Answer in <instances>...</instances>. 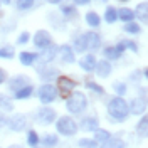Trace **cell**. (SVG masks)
<instances>
[{
  "label": "cell",
  "mask_w": 148,
  "mask_h": 148,
  "mask_svg": "<svg viewBox=\"0 0 148 148\" xmlns=\"http://www.w3.org/2000/svg\"><path fill=\"white\" fill-rule=\"evenodd\" d=\"M32 94H34V86H32V84H27V86L17 89V91H14V98H15L17 101H22V99H29Z\"/></svg>",
  "instance_id": "ac0fdd59"
},
{
  "label": "cell",
  "mask_w": 148,
  "mask_h": 148,
  "mask_svg": "<svg viewBox=\"0 0 148 148\" xmlns=\"http://www.w3.org/2000/svg\"><path fill=\"white\" fill-rule=\"evenodd\" d=\"M77 126L83 130L84 133H92L96 128H99V118H98V116H94V114L84 116L83 120L79 121V125H77Z\"/></svg>",
  "instance_id": "9c48e42d"
},
{
  "label": "cell",
  "mask_w": 148,
  "mask_h": 148,
  "mask_svg": "<svg viewBox=\"0 0 148 148\" xmlns=\"http://www.w3.org/2000/svg\"><path fill=\"white\" fill-rule=\"evenodd\" d=\"M66 110L71 114H83L88 110V96L83 91H73L66 98Z\"/></svg>",
  "instance_id": "7a4b0ae2"
},
{
  "label": "cell",
  "mask_w": 148,
  "mask_h": 148,
  "mask_svg": "<svg viewBox=\"0 0 148 148\" xmlns=\"http://www.w3.org/2000/svg\"><path fill=\"white\" fill-rule=\"evenodd\" d=\"M56 130L59 135L62 136H74L77 131H79V126H77V121L74 120L73 116L69 114H64V116H59L56 118Z\"/></svg>",
  "instance_id": "3957f363"
},
{
  "label": "cell",
  "mask_w": 148,
  "mask_h": 148,
  "mask_svg": "<svg viewBox=\"0 0 148 148\" xmlns=\"http://www.w3.org/2000/svg\"><path fill=\"white\" fill-rule=\"evenodd\" d=\"M126 147L128 145H126L125 140L118 138V136H110L106 141H103L99 148H126Z\"/></svg>",
  "instance_id": "e0dca14e"
},
{
  "label": "cell",
  "mask_w": 148,
  "mask_h": 148,
  "mask_svg": "<svg viewBox=\"0 0 148 148\" xmlns=\"http://www.w3.org/2000/svg\"><path fill=\"white\" fill-rule=\"evenodd\" d=\"M79 66H81V69H83L84 73H91V71H94V66H96V57H94V54L83 56V59L79 61Z\"/></svg>",
  "instance_id": "2e32d148"
},
{
  "label": "cell",
  "mask_w": 148,
  "mask_h": 148,
  "mask_svg": "<svg viewBox=\"0 0 148 148\" xmlns=\"http://www.w3.org/2000/svg\"><path fill=\"white\" fill-rule=\"evenodd\" d=\"M56 79H57V86H56L57 94L62 96V98H67L73 92L74 88L77 86V83L74 79H71V77H67V76H57Z\"/></svg>",
  "instance_id": "5b68a950"
},
{
  "label": "cell",
  "mask_w": 148,
  "mask_h": 148,
  "mask_svg": "<svg viewBox=\"0 0 148 148\" xmlns=\"http://www.w3.org/2000/svg\"><path fill=\"white\" fill-rule=\"evenodd\" d=\"M49 44H52V37L47 30H37L36 36H34V46L37 49H44Z\"/></svg>",
  "instance_id": "7c38bea8"
},
{
  "label": "cell",
  "mask_w": 148,
  "mask_h": 148,
  "mask_svg": "<svg viewBox=\"0 0 148 148\" xmlns=\"http://www.w3.org/2000/svg\"><path fill=\"white\" fill-rule=\"evenodd\" d=\"M128 108H130V114H145L147 111V98L145 96H136L133 98L131 103H128Z\"/></svg>",
  "instance_id": "ba28073f"
},
{
  "label": "cell",
  "mask_w": 148,
  "mask_h": 148,
  "mask_svg": "<svg viewBox=\"0 0 148 148\" xmlns=\"http://www.w3.org/2000/svg\"><path fill=\"white\" fill-rule=\"evenodd\" d=\"M108 116L111 120L118 121V123H123V121L128 120L130 116V108L128 103L123 96H114L110 103H108Z\"/></svg>",
  "instance_id": "6da1fadb"
},
{
  "label": "cell",
  "mask_w": 148,
  "mask_h": 148,
  "mask_svg": "<svg viewBox=\"0 0 148 148\" xmlns=\"http://www.w3.org/2000/svg\"><path fill=\"white\" fill-rule=\"evenodd\" d=\"M84 51H88V47H86V39H84V34H83V36H79L74 40V52H81L83 54Z\"/></svg>",
  "instance_id": "f1b7e54d"
},
{
  "label": "cell",
  "mask_w": 148,
  "mask_h": 148,
  "mask_svg": "<svg viewBox=\"0 0 148 148\" xmlns=\"http://www.w3.org/2000/svg\"><path fill=\"white\" fill-rule=\"evenodd\" d=\"M0 110L2 111H14V101L10 99L7 94H2L0 92Z\"/></svg>",
  "instance_id": "603a6c76"
},
{
  "label": "cell",
  "mask_w": 148,
  "mask_h": 148,
  "mask_svg": "<svg viewBox=\"0 0 148 148\" xmlns=\"http://www.w3.org/2000/svg\"><path fill=\"white\" fill-rule=\"evenodd\" d=\"M39 143H42L46 148H52V147H56V145L59 143V136H57V135H51V133H49V135H44V138L40 140Z\"/></svg>",
  "instance_id": "484cf974"
},
{
  "label": "cell",
  "mask_w": 148,
  "mask_h": 148,
  "mask_svg": "<svg viewBox=\"0 0 148 148\" xmlns=\"http://www.w3.org/2000/svg\"><path fill=\"white\" fill-rule=\"evenodd\" d=\"M136 133H138L140 138H143V140L148 136V118L145 116V114H143L141 120L136 123Z\"/></svg>",
  "instance_id": "ffe728a7"
},
{
  "label": "cell",
  "mask_w": 148,
  "mask_h": 148,
  "mask_svg": "<svg viewBox=\"0 0 148 148\" xmlns=\"http://www.w3.org/2000/svg\"><path fill=\"white\" fill-rule=\"evenodd\" d=\"M0 5H2V0H0Z\"/></svg>",
  "instance_id": "c3c4849f"
},
{
  "label": "cell",
  "mask_w": 148,
  "mask_h": 148,
  "mask_svg": "<svg viewBox=\"0 0 148 148\" xmlns=\"http://www.w3.org/2000/svg\"><path fill=\"white\" fill-rule=\"evenodd\" d=\"M86 88H88V89H91L92 92H96V94H99V96H104V88H103L101 84L92 83V81H88V83H86Z\"/></svg>",
  "instance_id": "d6a6232c"
},
{
  "label": "cell",
  "mask_w": 148,
  "mask_h": 148,
  "mask_svg": "<svg viewBox=\"0 0 148 148\" xmlns=\"http://www.w3.org/2000/svg\"><path fill=\"white\" fill-rule=\"evenodd\" d=\"M92 133H94V138L92 140L98 141V143H103V141H106V140L111 136V133L108 131V130H104V128H96Z\"/></svg>",
  "instance_id": "cb8c5ba5"
},
{
  "label": "cell",
  "mask_w": 148,
  "mask_h": 148,
  "mask_svg": "<svg viewBox=\"0 0 148 148\" xmlns=\"http://www.w3.org/2000/svg\"><path fill=\"white\" fill-rule=\"evenodd\" d=\"M103 54H104V57H106V61H116V59H120V52H118V51H116V49H114V47H106V49H104V51H103Z\"/></svg>",
  "instance_id": "4dcf8cb0"
},
{
  "label": "cell",
  "mask_w": 148,
  "mask_h": 148,
  "mask_svg": "<svg viewBox=\"0 0 148 148\" xmlns=\"http://www.w3.org/2000/svg\"><path fill=\"white\" fill-rule=\"evenodd\" d=\"M7 126H9L10 131L20 133V131H24L27 128V116L24 113H15V114H12L7 120Z\"/></svg>",
  "instance_id": "52a82bcc"
},
{
  "label": "cell",
  "mask_w": 148,
  "mask_h": 148,
  "mask_svg": "<svg viewBox=\"0 0 148 148\" xmlns=\"http://www.w3.org/2000/svg\"><path fill=\"white\" fill-rule=\"evenodd\" d=\"M135 17H136L135 12H133L131 9H128V7H123L121 10H118V18L123 20L125 24H126V22H133V18Z\"/></svg>",
  "instance_id": "7402d4cb"
},
{
  "label": "cell",
  "mask_w": 148,
  "mask_h": 148,
  "mask_svg": "<svg viewBox=\"0 0 148 148\" xmlns=\"http://www.w3.org/2000/svg\"><path fill=\"white\" fill-rule=\"evenodd\" d=\"M29 40H30V34H29V32H22V34L17 37V44H27Z\"/></svg>",
  "instance_id": "ab89813d"
},
{
  "label": "cell",
  "mask_w": 148,
  "mask_h": 148,
  "mask_svg": "<svg viewBox=\"0 0 148 148\" xmlns=\"http://www.w3.org/2000/svg\"><path fill=\"white\" fill-rule=\"evenodd\" d=\"M89 2H91V0H74V3H76V5H88Z\"/></svg>",
  "instance_id": "7bdbcfd3"
},
{
  "label": "cell",
  "mask_w": 148,
  "mask_h": 148,
  "mask_svg": "<svg viewBox=\"0 0 148 148\" xmlns=\"http://www.w3.org/2000/svg\"><path fill=\"white\" fill-rule=\"evenodd\" d=\"M7 116L3 114V111H0V128H3V126H7Z\"/></svg>",
  "instance_id": "60d3db41"
},
{
  "label": "cell",
  "mask_w": 148,
  "mask_h": 148,
  "mask_svg": "<svg viewBox=\"0 0 148 148\" xmlns=\"http://www.w3.org/2000/svg\"><path fill=\"white\" fill-rule=\"evenodd\" d=\"M5 81H7V73H5V69L0 67V86L5 83Z\"/></svg>",
  "instance_id": "b9f144b4"
},
{
  "label": "cell",
  "mask_w": 148,
  "mask_h": 148,
  "mask_svg": "<svg viewBox=\"0 0 148 148\" xmlns=\"http://www.w3.org/2000/svg\"><path fill=\"white\" fill-rule=\"evenodd\" d=\"M57 51H59V47L56 46V44H49L47 47L42 49V52H40V54H37V59H40L44 64L52 62L56 57H57Z\"/></svg>",
  "instance_id": "8fae6325"
},
{
  "label": "cell",
  "mask_w": 148,
  "mask_h": 148,
  "mask_svg": "<svg viewBox=\"0 0 148 148\" xmlns=\"http://www.w3.org/2000/svg\"><path fill=\"white\" fill-rule=\"evenodd\" d=\"M47 2H49V3H59L61 0H47Z\"/></svg>",
  "instance_id": "ee69618b"
},
{
  "label": "cell",
  "mask_w": 148,
  "mask_h": 148,
  "mask_svg": "<svg viewBox=\"0 0 148 148\" xmlns=\"http://www.w3.org/2000/svg\"><path fill=\"white\" fill-rule=\"evenodd\" d=\"M62 14H64L66 17H76V9L71 7V5H64L62 7Z\"/></svg>",
  "instance_id": "74e56055"
},
{
  "label": "cell",
  "mask_w": 148,
  "mask_h": 148,
  "mask_svg": "<svg viewBox=\"0 0 148 148\" xmlns=\"http://www.w3.org/2000/svg\"><path fill=\"white\" fill-rule=\"evenodd\" d=\"M0 57H5V59H12V57H14V47H10V46L0 47Z\"/></svg>",
  "instance_id": "e575fe53"
},
{
  "label": "cell",
  "mask_w": 148,
  "mask_h": 148,
  "mask_svg": "<svg viewBox=\"0 0 148 148\" xmlns=\"http://www.w3.org/2000/svg\"><path fill=\"white\" fill-rule=\"evenodd\" d=\"M37 73H39V76H40L46 83H49L51 79H54V77L59 76V71L54 69V67H39V69H37Z\"/></svg>",
  "instance_id": "d6986e66"
},
{
  "label": "cell",
  "mask_w": 148,
  "mask_h": 148,
  "mask_svg": "<svg viewBox=\"0 0 148 148\" xmlns=\"http://www.w3.org/2000/svg\"><path fill=\"white\" fill-rule=\"evenodd\" d=\"M39 141H40V138H39V135H37L36 130H29L27 131V145L29 147H37L39 145Z\"/></svg>",
  "instance_id": "83f0119b"
},
{
  "label": "cell",
  "mask_w": 148,
  "mask_h": 148,
  "mask_svg": "<svg viewBox=\"0 0 148 148\" xmlns=\"http://www.w3.org/2000/svg\"><path fill=\"white\" fill-rule=\"evenodd\" d=\"M34 0H17V9L18 10H29L32 9Z\"/></svg>",
  "instance_id": "8d00e7d4"
},
{
  "label": "cell",
  "mask_w": 148,
  "mask_h": 148,
  "mask_svg": "<svg viewBox=\"0 0 148 148\" xmlns=\"http://www.w3.org/2000/svg\"><path fill=\"white\" fill-rule=\"evenodd\" d=\"M94 73L98 74V77L106 79V77H110L111 73H113V66H111V62L110 61H106V59H103V61H96Z\"/></svg>",
  "instance_id": "30bf717a"
},
{
  "label": "cell",
  "mask_w": 148,
  "mask_h": 148,
  "mask_svg": "<svg viewBox=\"0 0 148 148\" xmlns=\"http://www.w3.org/2000/svg\"><path fill=\"white\" fill-rule=\"evenodd\" d=\"M34 148H37V147H34Z\"/></svg>",
  "instance_id": "681fc988"
},
{
  "label": "cell",
  "mask_w": 148,
  "mask_h": 148,
  "mask_svg": "<svg viewBox=\"0 0 148 148\" xmlns=\"http://www.w3.org/2000/svg\"><path fill=\"white\" fill-rule=\"evenodd\" d=\"M77 147L79 148H99V143L94 141L92 138H81L77 141Z\"/></svg>",
  "instance_id": "f546056e"
},
{
  "label": "cell",
  "mask_w": 148,
  "mask_h": 148,
  "mask_svg": "<svg viewBox=\"0 0 148 148\" xmlns=\"http://www.w3.org/2000/svg\"><path fill=\"white\" fill-rule=\"evenodd\" d=\"M136 15H138L141 20H147V15H148V3L147 2H140L138 7H136Z\"/></svg>",
  "instance_id": "1f68e13d"
},
{
  "label": "cell",
  "mask_w": 148,
  "mask_h": 148,
  "mask_svg": "<svg viewBox=\"0 0 148 148\" xmlns=\"http://www.w3.org/2000/svg\"><path fill=\"white\" fill-rule=\"evenodd\" d=\"M84 39H86V47L89 51H96V49H99V46H101V37L98 36L96 32H86L84 34Z\"/></svg>",
  "instance_id": "9a60e30c"
},
{
  "label": "cell",
  "mask_w": 148,
  "mask_h": 148,
  "mask_svg": "<svg viewBox=\"0 0 148 148\" xmlns=\"http://www.w3.org/2000/svg\"><path fill=\"white\" fill-rule=\"evenodd\" d=\"M27 84H32L30 77L25 76V74H17V76H14V77L10 79L9 89H10V91H17V89H20V88L27 86Z\"/></svg>",
  "instance_id": "5bb4252c"
},
{
  "label": "cell",
  "mask_w": 148,
  "mask_h": 148,
  "mask_svg": "<svg viewBox=\"0 0 148 148\" xmlns=\"http://www.w3.org/2000/svg\"><path fill=\"white\" fill-rule=\"evenodd\" d=\"M113 89H114V92H116L118 96H125L126 91H128V88H126V84L125 83H114Z\"/></svg>",
  "instance_id": "d590c367"
},
{
  "label": "cell",
  "mask_w": 148,
  "mask_h": 148,
  "mask_svg": "<svg viewBox=\"0 0 148 148\" xmlns=\"http://www.w3.org/2000/svg\"><path fill=\"white\" fill-rule=\"evenodd\" d=\"M9 148H24L22 145H12V147H9Z\"/></svg>",
  "instance_id": "f6af8a7d"
},
{
  "label": "cell",
  "mask_w": 148,
  "mask_h": 148,
  "mask_svg": "<svg viewBox=\"0 0 148 148\" xmlns=\"http://www.w3.org/2000/svg\"><path fill=\"white\" fill-rule=\"evenodd\" d=\"M99 2H108V0H99Z\"/></svg>",
  "instance_id": "7dc6e473"
},
{
  "label": "cell",
  "mask_w": 148,
  "mask_h": 148,
  "mask_svg": "<svg viewBox=\"0 0 148 148\" xmlns=\"http://www.w3.org/2000/svg\"><path fill=\"white\" fill-rule=\"evenodd\" d=\"M104 20L108 24H114L118 20V10L114 9V7H108L106 12H104Z\"/></svg>",
  "instance_id": "4316f807"
},
{
  "label": "cell",
  "mask_w": 148,
  "mask_h": 148,
  "mask_svg": "<svg viewBox=\"0 0 148 148\" xmlns=\"http://www.w3.org/2000/svg\"><path fill=\"white\" fill-rule=\"evenodd\" d=\"M57 54H59L61 62H64V64H73V62H76V57H74V49H71V46H69V44H64V46L59 47Z\"/></svg>",
  "instance_id": "4fadbf2b"
},
{
  "label": "cell",
  "mask_w": 148,
  "mask_h": 148,
  "mask_svg": "<svg viewBox=\"0 0 148 148\" xmlns=\"http://www.w3.org/2000/svg\"><path fill=\"white\" fill-rule=\"evenodd\" d=\"M86 22H88L89 27L98 29L99 24H101V18H99V15H98L96 12H88V14H86Z\"/></svg>",
  "instance_id": "d4e9b609"
},
{
  "label": "cell",
  "mask_w": 148,
  "mask_h": 148,
  "mask_svg": "<svg viewBox=\"0 0 148 148\" xmlns=\"http://www.w3.org/2000/svg\"><path fill=\"white\" fill-rule=\"evenodd\" d=\"M2 2H3V3H10V0H2Z\"/></svg>",
  "instance_id": "bcb514c9"
},
{
  "label": "cell",
  "mask_w": 148,
  "mask_h": 148,
  "mask_svg": "<svg viewBox=\"0 0 148 148\" xmlns=\"http://www.w3.org/2000/svg\"><path fill=\"white\" fill-rule=\"evenodd\" d=\"M125 32H128V34H140L141 32V27H140L136 22H126L125 24Z\"/></svg>",
  "instance_id": "836d02e7"
},
{
  "label": "cell",
  "mask_w": 148,
  "mask_h": 148,
  "mask_svg": "<svg viewBox=\"0 0 148 148\" xmlns=\"http://www.w3.org/2000/svg\"><path fill=\"white\" fill-rule=\"evenodd\" d=\"M57 89H56L54 84L51 83H44L39 86V89H37V98H39V101L42 103V104H51V103H54L57 99Z\"/></svg>",
  "instance_id": "277c9868"
},
{
  "label": "cell",
  "mask_w": 148,
  "mask_h": 148,
  "mask_svg": "<svg viewBox=\"0 0 148 148\" xmlns=\"http://www.w3.org/2000/svg\"><path fill=\"white\" fill-rule=\"evenodd\" d=\"M123 42H125V47L130 49L131 52H138V44L135 40H123Z\"/></svg>",
  "instance_id": "f35d334b"
},
{
  "label": "cell",
  "mask_w": 148,
  "mask_h": 148,
  "mask_svg": "<svg viewBox=\"0 0 148 148\" xmlns=\"http://www.w3.org/2000/svg\"><path fill=\"white\" fill-rule=\"evenodd\" d=\"M56 118H57V113H56V110H52V108H49V106H42V108H39L36 113V120L39 125H44V126H47V125H52L56 121Z\"/></svg>",
  "instance_id": "8992f818"
},
{
  "label": "cell",
  "mask_w": 148,
  "mask_h": 148,
  "mask_svg": "<svg viewBox=\"0 0 148 148\" xmlns=\"http://www.w3.org/2000/svg\"><path fill=\"white\" fill-rule=\"evenodd\" d=\"M18 59H20V62H22L24 66H32V64H34V62L37 61V54H36V52H29V51H24V52H20Z\"/></svg>",
  "instance_id": "44dd1931"
}]
</instances>
